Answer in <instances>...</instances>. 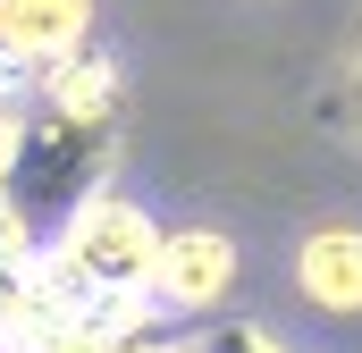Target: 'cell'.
Wrapping results in <instances>:
<instances>
[{
  "label": "cell",
  "mask_w": 362,
  "mask_h": 353,
  "mask_svg": "<svg viewBox=\"0 0 362 353\" xmlns=\"http://www.w3.org/2000/svg\"><path fill=\"white\" fill-rule=\"evenodd\" d=\"M110 160H118V101H59V92H42V101L17 109V126H8L0 193H8V210L25 219V236L51 244L76 210L101 202Z\"/></svg>",
  "instance_id": "6da1fadb"
},
{
  "label": "cell",
  "mask_w": 362,
  "mask_h": 353,
  "mask_svg": "<svg viewBox=\"0 0 362 353\" xmlns=\"http://www.w3.org/2000/svg\"><path fill=\"white\" fill-rule=\"evenodd\" d=\"M42 269L68 286V303H152V269H160V227L101 193L93 210H76L51 244H42Z\"/></svg>",
  "instance_id": "7a4b0ae2"
},
{
  "label": "cell",
  "mask_w": 362,
  "mask_h": 353,
  "mask_svg": "<svg viewBox=\"0 0 362 353\" xmlns=\"http://www.w3.org/2000/svg\"><path fill=\"white\" fill-rule=\"evenodd\" d=\"M93 51V0H0V76L51 85Z\"/></svg>",
  "instance_id": "3957f363"
},
{
  "label": "cell",
  "mask_w": 362,
  "mask_h": 353,
  "mask_svg": "<svg viewBox=\"0 0 362 353\" xmlns=\"http://www.w3.org/2000/svg\"><path fill=\"white\" fill-rule=\"evenodd\" d=\"M236 286V244L219 227H169L160 269H152V303L160 311H219Z\"/></svg>",
  "instance_id": "277c9868"
},
{
  "label": "cell",
  "mask_w": 362,
  "mask_h": 353,
  "mask_svg": "<svg viewBox=\"0 0 362 353\" xmlns=\"http://www.w3.org/2000/svg\"><path fill=\"white\" fill-rule=\"evenodd\" d=\"M295 286L320 311H362V227L354 219H329L295 244Z\"/></svg>",
  "instance_id": "5b68a950"
},
{
  "label": "cell",
  "mask_w": 362,
  "mask_h": 353,
  "mask_svg": "<svg viewBox=\"0 0 362 353\" xmlns=\"http://www.w3.org/2000/svg\"><path fill=\"white\" fill-rule=\"evenodd\" d=\"M194 353H295V345L278 328H262V320H219V328L194 337Z\"/></svg>",
  "instance_id": "8992f818"
},
{
  "label": "cell",
  "mask_w": 362,
  "mask_h": 353,
  "mask_svg": "<svg viewBox=\"0 0 362 353\" xmlns=\"http://www.w3.org/2000/svg\"><path fill=\"white\" fill-rule=\"evenodd\" d=\"M346 118L362 126V34H354V51H346Z\"/></svg>",
  "instance_id": "52a82bcc"
},
{
  "label": "cell",
  "mask_w": 362,
  "mask_h": 353,
  "mask_svg": "<svg viewBox=\"0 0 362 353\" xmlns=\"http://www.w3.org/2000/svg\"><path fill=\"white\" fill-rule=\"evenodd\" d=\"M127 353H194V345H177V337H144V345H127Z\"/></svg>",
  "instance_id": "ba28073f"
},
{
  "label": "cell",
  "mask_w": 362,
  "mask_h": 353,
  "mask_svg": "<svg viewBox=\"0 0 362 353\" xmlns=\"http://www.w3.org/2000/svg\"><path fill=\"white\" fill-rule=\"evenodd\" d=\"M8 126H17V109H8V92H0V152H8Z\"/></svg>",
  "instance_id": "9c48e42d"
},
{
  "label": "cell",
  "mask_w": 362,
  "mask_h": 353,
  "mask_svg": "<svg viewBox=\"0 0 362 353\" xmlns=\"http://www.w3.org/2000/svg\"><path fill=\"white\" fill-rule=\"evenodd\" d=\"M8 277H17V261H0V303H8Z\"/></svg>",
  "instance_id": "30bf717a"
}]
</instances>
